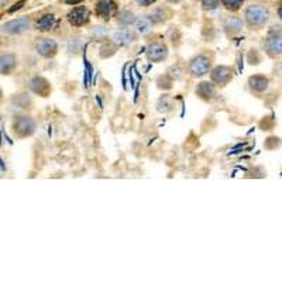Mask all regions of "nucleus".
<instances>
[{"mask_svg": "<svg viewBox=\"0 0 282 282\" xmlns=\"http://www.w3.org/2000/svg\"><path fill=\"white\" fill-rule=\"evenodd\" d=\"M244 17H246V21L250 26H262L265 21L268 20L269 13L268 10L261 5H251L246 9Z\"/></svg>", "mask_w": 282, "mask_h": 282, "instance_id": "1", "label": "nucleus"}, {"mask_svg": "<svg viewBox=\"0 0 282 282\" xmlns=\"http://www.w3.org/2000/svg\"><path fill=\"white\" fill-rule=\"evenodd\" d=\"M265 49L271 55H281L282 54V35H271L265 41Z\"/></svg>", "mask_w": 282, "mask_h": 282, "instance_id": "13", "label": "nucleus"}, {"mask_svg": "<svg viewBox=\"0 0 282 282\" xmlns=\"http://www.w3.org/2000/svg\"><path fill=\"white\" fill-rule=\"evenodd\" d=\"M220 0H202V7L205 10H214L216 7L219 6Z\"/></svg>", "mask_w": 282, "mask_h": 282, "instance_id": "23", "label": "nucleus"}, {"mask_svg": "<svg viewBox=\"0 0 282 282\" xmlns=\"http://www.w3.org/2000/svg\"><path fill=\"white\" fill-rule=\"evenodd\" d=\"M106 34V30L103 27H95V30L92 31V35L96 37V38H102Z\"/></svg>", "mask_w": 282, "mask_h": 282, "instance_id": "24", "label": "nucleus"}, {"mask_svg": "<svg viewBox=\"0 0 282 282\" xmlns=\"http://www.w3.org/2000/svg\"><path fill=\"white\" fill-rule=\"evenodd\" d=\"M23 3H24V2H20V3H17V5H16V6H14V7H12V9H10L9 12H12V13H13L14 10H19V9H20V7L23 6Z\"/></svg>", "mask_w": 282, "mask_h": 282, "instance_id": "27", "label": "nucleus"}, {"mask_svg": "<svg viewBox=\"0 0 282 282\" xmlns=\"http://www.w3.org/2000/svg\"><path fill=\"white\" fill-rule=\"evenodd\" d=\"M13 130L19 137H30L33 136L35 131V122L34 119L28 116L17 117L13 123Z\"/></svg>", "mask_w": 282, "mask_h": 282, "instance_id": "2", "label": "nucleus"}, {"mask_svg": "<svg viewBox=\"0 0 282 282\" xmlns=\"http://www.w3.org/2000/svg\"><path fill=\"white\" fill-rule=\"evenodd\" d=\"M136 24H137V31L138 33H141V34H147V33H150V30H151V20H150L148 17L140 19V20L136 21Z\"/></svg>", "mask_w": 282, "mask_h": 282, "instance_id": "19", "label": "nucleus"}, {"mask_svg": "<svg viewBox=\"0 0 282 282\" xmlns=\"http://www.w3.org/2000/svg\"><path fill=\"white\" fill-rule=\"evenodd\" d=\"M168 2H171V3H178L181 0H168Z\"/></svg>", "mask_w": 282, "mask_h": 282, "instance_id": "29", "label": "nucleus"}, {"mask_svg": "<svg viewBox=\"0 0 282 282\" xmlns=\"http://www.w3.org/2000/svg\"><path fill=\"white\" fill-rule=\"evenodd\" d=\"M168 57V48H166L164 44H151L148 45L147 48V58L151 62H161L165 60Z\"/></svg>", "mask_w": 282, "mask_h": 282, "instance_id": "8", "label": "nucleus"}, {"mask_svg": "<svg viewBox=\"0 0 282 282\" xmlns=\"http://www.w3.org/2000/svg\"><path fill=\"white\" fill-rule=\"evenodd\" d=\"M140 6H150V5H152L154 2H157V0H136Z\"/></svg>", "mask_w": 282, "mask_h": 282, "instance_id": "25", "label": "nucleus"}, {"mask_svg": "<svg viewBox=\"0 0 282 282\" xmlns=\"http://www.w3.org/2000/svg\"><path fill=\"white\" fill-rule=\"evenodd\" d=\"M54 24H55V16L54 14H45L37 21V28L40 31H48L54 27Z\"/></svg>", "mask_w": 282, "mask_h": 282, "instance_id": "17", "label": "nucleus"}, {"mask_svg": "<svg viewBox=\"0 0 282 282\" xmlns=\"http://www.w3.org/2000/svg\"><path fill=\"white\" fill-rule=\"evenodd\" d=\"M30 27V20L28 17H19V19H14V20L7 21L6 24H3L2 31L6 33V34H21L24 33L27 28Z\"/></svg>", "mask_w": 282, "mask_h": 282, "instance_id": "4", "label": "nucleus"}, {"mask_svg": "<svg viewBox=\"0 0 282 282\" xmlns=\"http://www.w3.org/2000/svg\"><path fill=\"white\" fill-rule=\"evenodd\" d=\"M212 67V62L205 55H198L193 58L191 64H189V72L191 75L198 78V76L206 75L209 72V69Z\"/></svg>", "mask_w": 282, "mask_h": 282, "instance_id": "3", "label": "nucleus"}, {"mask_svg": "<svg viewBox=\"0 0 282 282\" xmlns=\"http://www.w3.org/2000/svg\"><path fill=\"white\" fill-rule=\"evenodd\" d=\"M223 27L226 30L227 34H239L241 30H243V20H241L240 17H237V16H230V17H227L226 20H224Z\"/></svg>", "mask_w": 282, "mask_h": 282, "instance_id": "12", "label": "nucleus"}, {"mask_svg": "<svg viewBox=\"0 0 282 282\" xmlns=\"http://www.w3.org/2000/svg\"><path fill=\"white\" fill-rule=\"evenodd\" d=\"M248 85H250V88L255 92H264V90L268 89L269 86V81L265 78V76L262 75H254V76H250V79H248Z\"/></svg>", "mask_w": 282, "mask_h": 282, "instance_id": "14", "label": "nucleus"}, {"mask_svg": "<svg viewBox=\"0 0 282 282\" xmlns=\"http://www.w3.org/2000/svg\"><path fill=\"white\" fill-rule=\"evenodd\" d=\"M210 78H212V82L224 86V85H227V83L233 79V71H232L230 67L219 65V67H216V68L212 71Z\"/></svg>", "mask_w": 282, "mask_h": 282, "instance_id": "6", "label": "nucleus"}, {"mask_svg": "<svg viewBox=\"0 0 282 282\" xmlns=\"http://www.w3.org/2000/svg\"><path fill=\"white\" fill-rule=\"evenodd\" d=\"M278 16H279V17H281V19H282V7H281V9H279V10H278Z\"/></svg>", "mask_w": 282, "mask_h": 282, "instance_id": "28", "label": "nucleus"}, {"mask_svg": "<svg viewBox=\"0 0 282 282\" xmlns=\"http://www.w3.org/2000/svg\"><path fill=\"white\" fill-rule=\"evenodd\" d=\"M28 88L31 92H34L35 95H40V96H48L51 86L47 79H44L41 76H35L33 78L30 82H28Z\"/></svg>", "mask_w": 282, "mask_h": 282, "instance_id": "10", "label": "nucleus"}, {"mask_svg": "<svg viewBox=\"0 0 282 282\" xmlns=\"http://www.w3.org/2000/svg\"><path fill=\"white\" fill-rule=\"evenodd\" d=\"M136 40V37L133 33L127 31V30H122V31H117L113 35V42L117 45H130L131 42Z\"/></svg>", "mask_w": 282, "mask_h": 282, "instance_id": "15", "label": "nucleus"}, {"mask_svg": "<svg viewBox=\"0 0 282 282\" xmlns=\"http://www.w3.org/2000/svg\"><path fill=\"white\" fill-rule=\"evenodd\" d=\"M57 49H58V45L51 38H41L40 41L35 44L37 54L44 57V58H52L57 54Z\"/></svg>", "mask_w": 282, "mask_h": 282, "instance_id": "7", "label": "nucleus"}, {"mask_svg": "<svg viewBox=\"0 0 282 282\" xmlns=\"http://www.w3.org/2000/svg\"><path fill=\"white\" fill-rule=\"evenodd\" d=\"M117 6L111 0H97L96 14L103 20H110V17L116 13Z\"/></svg>", "mask_w": 282, "mask_h": 282, "instance_id": "9", "label": "nucleus"}, {"mask_svg": "<svg viewBox=\"0 0 282 282\" xmlns=\"http://www.w3.org/2000/svg\"><path fill=\"white\" fill-rule=\"evenodd\" d=\"M89 17H90L89 10L83 6L72 9V10L68 13V16H67L69 24H71V26H75V27H81V26H83V24H86V23L89 21Z\"/></svg>", "mask_w": 282, "mask_h": 282, "instance_id": "5", "label": "nucleus"}, {"mask_svg": "<svg viewBox=\"0 0 282 282\" xmlns=\"http://www.w3.org/2000/svg\"><path fill=\"white\" fill-rule=\"evenodd\" d=\"M116 45H115V44H111V42L104 44L103 47L100 48V57H102V58H107V57L113 55V54L116 52Z\"/></svg>", "mask_w": 282, "mask_h": 282, "instance_id": "22", "label": "nucleus"}, {"mask_svg": "<svg viewBox=\"0 0 282 282\" xmlns=\"http://www.w3.org/2000/svg\"><path fill=\"white\" fill-rule=\"evenodd\" d=\"M221 3H223V6L226 7L227 10L236 12V10H239L243 6L244 0H221Z\"/></svg>", "mask_w": 282, "mask_h": 282, "instance_id": "21", "label": "nucleus"}, {"mask_svg": "<svg viewBox=\"0 0 282 282\" xmlns=\"http://www.w3.org/2000/svg\"><path fill=\"white\" fill-rule=\"evenodd\" d=\"M83 0H65V3H68V5H74V6H76V5H79V3H82Z\"/></svg>", "mask_w": 282, "mask_h": 282, "instance_id": "26", "label": "nucleus"}, {"mask_svg": "<svg viewBox=\"0 0 282 282\" xmlns=\"http://www.w3.org/2000/svg\"><path fill=\"white\" fill-rule=\"evenodd\" d=\"M196 95L202 99V100H212L216 97V89L210 82H200L196 88Z\"/></svg>", "mask_w": 282, "mask_h": 282, "instance_id": "11", "label": "nucleus"}, {"mask_svg": "<svg viewBox=\"0 0 282 282\" xmlns=\"http://www.w3.org/2000/svg\"><path fill=\"white\" fill-rule=\"evenodd\" d=\"M16 67V57L13 54H3L0 58V71L3 75H7Z\"/></svg>", "mask_w": 282, "mask_h": 282, "instance_id": "16", "label": "nucleus"}, {"mask_svg": "<svg viewBox=\"0 0 282 282\" xmlns=\"http://www.w3.org/2000/svg\"><path fill=\"white\" fill-rule=\"evenodd\" d=\"M117 21L122 24V26H131V24H134L137 19H136V16L133 12L130 10H123V12H120V13L117 14Z\"/></svg>", "mask_w": 282, "mask_h": 282, "instance_id": "18", "label": "nucleus"}, {"mask_svg": "<svg viewBox=\"0 0 282 282\" xmlns=\"http://www.w3.org/2000/svg\"><path fill=\"white\" fill-rule=\"evenodd\" d=\"M148 19L151 20V23H162V21H165L166 19L165 12H164L162 9H157V10H154V12L148 16Z\"/></svg>", "mask_w": 282, "mask_h": 282, "instance_id": "20", "label": "nucleus"}]
</instances>
